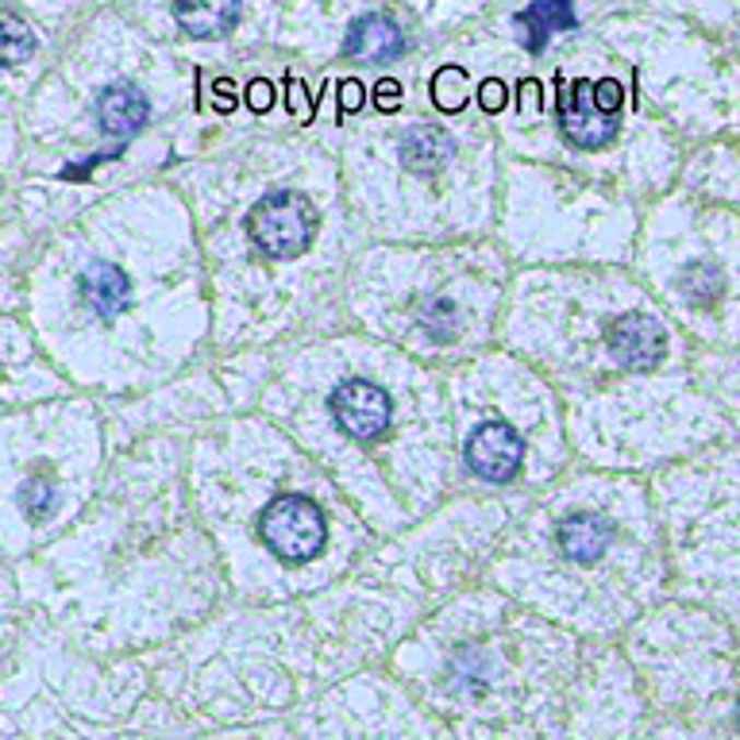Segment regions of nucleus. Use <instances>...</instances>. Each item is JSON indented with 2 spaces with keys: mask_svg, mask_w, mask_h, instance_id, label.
I'll use <instances>...</instances> for the list:
<instances>
[{
  "mask_svg": "<svg viewBox=\"0 0 740 740\" xmlns=\"http://www.w3.org/2000/svg\"><path fill=\"white\" fill-rule=\"evenodd\" d=\"M555 116H560V131L567 143L583 146V151H598V146L613 143L618 136V116H606L590 101V85L586 82H563L555 78Z\"/></svg>",
  "mask_w": 740,
  "mask_h": 740,
  "instance_id": "20e7f679",
  "label": "nucleus"
},
{
  "mask_svg": "<svg viewBox=\"0 0 740 740\" xmlns=\"http://www.w3.org/2000/svg\"><path fill=\"white\" fill-rule=\"evenodd\" d=\"M610 540H613L610 521L598 517V513H571V517H563L560 529H555L560 552L575 563H595L598 555L610 548Z\"/></svg>",
  "mask_w": 740,
  "mask_h": 740,
  "instance_id": "9b49d317",
  "label": "nucleus"
},
{
  "mask_svg": "<svg viewBox=\"0 0 740 740\" xmlns=\"http://www.w3.org/2000/svg\"><path fill=\"white\" fill-rule=\"evenodd\" d=\"M463 459L482 482H509L525 463V439L513 424L486 421L471 432Z\"/></svg>",
  "mask_w": 740,
  "mask_h": 740,
  "instance_id": "39448f33",
  "label": "nucleus"
},
{
  "mask_svg": "<svg viewBox=\"0 0 740 740\" xmlns=\"http://www.w3.org/2000/svg\"><path fill=\"white\" fill-rule=\"evenodd\" d=\"M216 90H220L216 108H220V113H232V108H236V97H232V82H216Z\"/></svg>",
  "mask_w": 740,
  "mask_h": 740,
  "instance_id": "b1692460",
  "label": "nucleus"
},
{
  "mask_svg": "<svg viewBox=\"0 0 740 740\" xmlns=\"http://www.w3.org/2000/svg\"><path fill=\"white\" fill-rule=\"evenodd\" d=\"M174 20L189 39H224L239 24V0H174Z\"/></svg>",
  "mask_w": 740,
  "mask_h": 740,
  "instance_id": "9d476101",
  "label": "nucleus"
},
{
  "mask_svg": "<svg viewBox=\"0 0 740 740\" xmlns=\"http://www.w3.org/2000/svg\"><path fill=\"white\" fill-rule=\"evenodd\" d=\"M363 101H366V90H363V82H343L340 85V113H359L363 108Z\"/></svg>",
  "mask_w": 740,
  "mask_h": 740,
  "instance_id": "4be33fe9",
  "label": "nucleus"
},
{
  "mask_svg": "<svg viewBox=\"0 0 740 740\" xmlns=\"http://www.w3.org/2000/svg\"><path fill=\"white\" fill-rule=\"evenodd\" d=\"M416 320H421V328L436 343L456 340V332H459V309L451 302H444V297H436V302H424L421 313H416Z\"/></svg>",
  "mask_w": 740,
  "mask_h": 740,
  "instance_id": "dca6fc26",
  "label": "nucleus"
},
{
  "mask_svg": "<svg viewBox=\"0 0 740 740\" xmlns=\"http://www.w3.org/2000/svg\"><path fill=\"white\" fill-rule=\"evenodd\" d=\"M259 537L274 555L285 563H309L313 555L325 552L328 544V525L325 513L313 497L305 494H282L262 509L259 517Z\"/></svg>",
  "mask_w": 740,
  "mask_h": 740,
  "instance_id": "f03ea898",
  "label": "nucleus"
},
{
  "mask_svg": "<svg viewBox=\"0 0 740 740\" xmlns=\"http://www.w3.org/2000/svg\"><path fill=\"white\" fill-rule=\"evenodd\" d=\"M24 509H27V517L32 521H43V517H50V509H55V502H58V494H55V486H50L47 479H32V486L24 490Z\"/></svg>",
  "mask_w": 740,
  "mask_h": 740,
  "instance_id": "a211bd4d",
  "label": "nucleus"
},
{
  "mask_svg": "<svg viewBox=\"0 0 740 740\" xmlns=\"http://www.w3.org/2000/svg\"><path fill=\"white\" fill-rule=\"evenodd\" d=\"M247 236L270 259H297L317 236V209L297 189H274L247 212Z\"/></svg>",
  "mask_w": 740,
  "mask_h": 740,
  "instance_id": "f257e3e1",
  "label": "nucleus"
},
{
  "mask_svg": "<svg viewBox=\"0 0 740 740\" xmlns=\"http://www.w3.org/2000/svg\"><path fill=\"white\" fill-rule=\"evenodd\" d=\"M406 50V35L383 12H366V16L351 20L348 35H343V58H366V62H394Z\"/></svg>",
  "mask_w": 740,
  "mask_h": 740,
  "instance_id": "0eeeda50",
  "label": "nucleus"
},
{
  "mask_svg": "<svg viewBox=\"0 0 740 740\" xmlns=\"http://www.w3.org/2000/svg\"><path fill=\"white\" fill-rule=\"evenodd\" d=\"M432 105L439 108V113H463L467 108V70L463 66H439L436 73H432Z\"/></svg>",
  "mask_w": 740,
  "mask_h": 740,
  "instance_id": "2eb2a0df",
  "label": "nucleus"
},
{
  "mask_svg": "<svg viewBox=\"0 0 740 740\" xmlns=\"http://www.w3.org/2000/svg\"><path fill=\"white\" fill-rule=\"evenodd\" d=\"M610 351L625 371H651L668 355V332L648 313H625L610 325Z\"/></svg>",
  "mask_w": 740,
  "mask_h": 740,
  "instance_id": "423d86ee",
  "label": "nucleus"
},
{
  "mask_svg": "<svg viewBox=\"0 0 740 740\" xmlns=\"http://www.w3.org/2000/svg\"><path fill=\"white\" fill-rule=\"evenodd\" d=\"M375 105H378V113H398L401 108V82L383 78V82L375 85Z\"/></svg>",
  "mask_w": 740,
  "mask_h": 740,
  "instance_id": "412c9836",
  "label": "nucleus"
},
{
  "mask_svg": "<svg viewBox=\"0 0 740 740\" xmlns=\"http://www.w3.org/2000/svg\"><path fill=\"white\" fill-rule=\"evenodd\" d=\"M456 155V139L444 128H432V124H413V128L401 136V163L413 174H436L451 163Z\"/></svg>",
  "mask_w": 740,
  "mask_h": 740,
  "instance_id": "f8f14e48",
  "label": "nucleus"
},
{
  "mask_svg": "<svg viewBox=\"0 0 740 740\" xmlns=\"http://www.w3.org/2000/svg\"><path fill=\"white\" fill-rule=\"evenodd\" d=\"M332 416L351 439H378L394 421V401L383 386L348 378L332 390Z\"/></svg>",
  "mask_w": 740,
  "mask_h": 740,
  "instance_id": "7ed1b4c3",
  "label": "nucleus"
},
{
  "mask_svg": "<svg viewBox=\"0 0 740 740\" xmlns=\"http://www.w3.org/2000/svg\"><path fill=\"white\" fill-rule=\"evenodd\" d=\"M479 101H482V108H486V113H502V108H505V85L502 82H482Z\"/></svg>",
  "mask_w": 740,
  "mask_h": 740,
  "instance_id": "5701e85b",
  "label": "nucleus"
},
{
  "mask_svg": "<svg viewBox=\"0 0 740 740\" xmlns=\"http://www.w3.org/2000/svg\"><path fill=\"white\" fill-rule=\"evenodd\" d=\"M270 105H274V82L255 78V82L247 85V108H251V113H270Z\"/></svg>",
  "mask_w": 740,
  "mask_h": 740,
  "instance_id": "aec40b11",
  "label": "nucleus"
},
{
  "mask_svg": "<svg viewBox=\"0 0 740 740\" xmlns=\"http://www.w3.org/2000/svg\"><path fill=\"white\" fill-rule=\"evenodd\" d=\"M590 101H595L598 113L621 116V101H625V90H621L618 78H602V82L590 85Z\"/></svg>",
  "mask_w": 740,
  "mask_h": 740,
  "instance_id": "6ab92c4d",
  "label": "nucleus"
},
{
  "mask_svg": "<svg viewBox=\"0 0 740 740\" xmlns=\"http://www.w3.org/2000/svg\"><path fill=\"white\" fill-rule=\"evenodd\" d=\"M78 293H82L85 309H93L101 320H113V317H120V313L128 309L131 282H128V274L116 267V262L97 259V262H90V267L82 270V278H78Z\"/></svg>",
  "mask_w": 740,
  "mask_h": 740,
  "instance_id": "6e6552de",
  "label": "nucleus"
},
{
  "mask_svg": "<svg viewBox=\"0 0 740 740\" xmlns=\"http://www.w3.org/2000/svg\"><path fill=\"white\" fill-rule=\"evenodd\" d=\"M721 274H717L714 267H706V262H694V267L683 270V278H679V290L691 297L694 305H706V302H717L721 297Z\"/></svg>",
  "mask_w": 740,
  "mask_h": 740,
  "instance_id": "f3484780",
  "label": "nucleus"
},
{
  "mask_svg": "<svg viewBox=\"0 0 740 740\" xmlns=\"http://www.w3.org/2000/svg\"><path fill=\"white\" fill-rule=\"evenodd\" d=\"M35 47H39V39H35L32 24H27L20 12L0 9V66L32 62Z\"/></svg>",
  "mask_w": 740,
  "mask_h": 740,
  "instance_id": "4468645a",
  "label": "nucleus"
},
{
  "mask_svg": "<svg viewBox=\"0 0 740 740\" xmlns=\"http://www.w3.org/2000/svg\"><path fill=\"white\" fill-rule=\"evenodd\" d=\"M146 116H151V101H146V93L139 90V85L116 82V85H108V90H101L97 124L105 136H116V139L136 136V131L146 124Z\"/></svg>",
  "mask_w": 740,
  "mask_h": 740,
  "instance_id": "1a4fd4ad",
  "label": "nucleus"
},
{
  "mask_svg": "<svg viewBox=\"0 0 740 740\" xmlns=\"http://www.w3.org/2000/svg\"><path fill=\"white\" fill-rule=\"evenodd\" d=\"M517 24L525 27L521 35L525 43H529V50L540 55L555 32H575L578 20H575V9H571V0H537V4H529L525 12H517Z\"/></svg>",
  "mask_w": 740,
  "mask_h": 740,
  "instance_id": "ddd939ff",
  "label": "nucleus"
}]
</instances>
